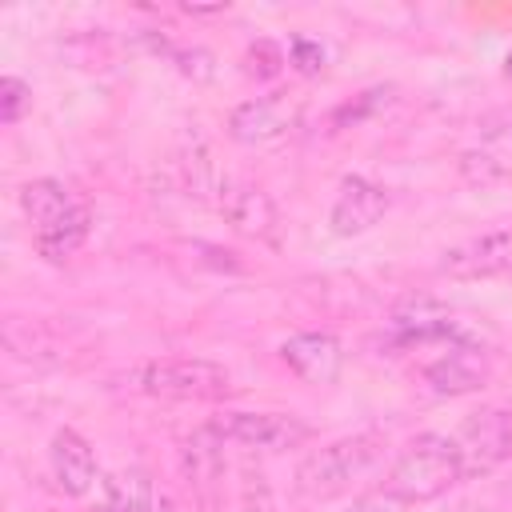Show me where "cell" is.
I'll use <instances>...</instances> for the list:
<instances>
[{"label":"cell","instance_id":"cell-18","mask_svg":"<svg viewBox=\"0 0 512 512\" xmlns=\"http://www.w3.org/2000/svg\"><path fill=\"white\" fill-rule=\"evenodd\" d=\"M84 240H88V208H84V204H80L76 212H68L64 220H56V224L32 232V244H36V252H40L48 264L72 260Z\"/></svg>","mask_w":512,"mask_h":512},{"label":"cell","instance_id":"cell-11","mask_svg":"<svg viewBox=\"0 0 512 512\" xmlns=\"http://www.w3.org/2000/svg\"><path fill=\"white\" fill-rule=\"evenodd\" d=\"M216 192H220L216 204H220L224 220H228L236 232L256 236V240H272V236H276L280 216H276V204H272V196H268L264 188L244 184V180H224Z\"/></svg>","mask_w":512,"mask_h":512},{"label":"cell","instance_id":"cell-21","mask_svg":"<svg viewBox=\"0 0 512 512\" xmlns=\"http://www.w3.org/2000/svg\"><path fill=\"white\" fill-rule=\"evenodd\" d=\"M280 68H284V52L272 40H256L244 56V72L256 80H272V76H280Z\"/></svg>","mask_w":512,"mask_h":512},{"label":"cell","instance_id":"cell-4","mask_svg":"<svg viewBox=\"0 0 512 512\" xmlns=\"http://www.w3.org/2000/svg\"><path fill=\"white\" fill-rule=\"evenodd\" d=\"M212 424L224 440L256 452H288L312 440V424L292 412H220L212 416Z\"/></svg>","mask_w":512,"mask_h":512},{"label":"cell","instance_id":"cell-5","mask_svg":"<svg viewBox=\"0 0 512 512\" xmlns=\"http://www.w3.org/2000/svg\"><path fill=\"white\" fill-rule=\"evenodd\" d=\"M456 448H460V460H464V476L492 472L512 452V408H480L460 428Z\"/></svg>","mask_w":512,"mask_h":512},{"label":"cell","instance_id":"cell-23","mask_svg":"<svg viewBox=\"0 0 512 512\" xmlns=\"http://www.w3.org/2000/svg\"><path fill=\"white\" fill-rule=\"evenodd\" d=\"M172 60H176V68L184 76H196V80H208L212 76V56L204 48H176Z\"/></svg>","mask_w":512,"mask_h":512},{"label":"cell","instance_id":"cell-8","mask_svg":"<svg viewBox=\"0 0 512 512\" xmlns=\"http://www.w3.org/2000/svg\"><path fill=\"white\" fill-rule=\"evenodd\" d=\"M384 212H388V192L380 184H372L368 176H344L328 224L336 236H364L384 220Z\"/></svg>","mask_w":512,"mask_h":512},{"label":"cell","instance_id":"cell-22","mask_svg":"<svg viewBox=\"0 0 512 512\" xmlns=\"http://www.w3.org/2000/svg\"><path fill=\"white\" fill-rule=\"evenodd\" d=\"M288 52H292V64H296V72H304V76H316V72L324 68V48H320L316 40H304V36H292V44H288Z\"/></svg>","mask_w":512,"mask_h":512},{"label":"cell","instance_id":"cell-17","mask_svg":"<svg viewBox=\"0 0 512 512\" xmlns=\"http://www.w3.org/2000/svg\"><path fill=\"white\" fill-rule=\"evenodd\" d=\"M20 208H24V216L32 220V232L36 228H48V224H56V220H64L68 212H76L80 204L72 200V192L60 184V180H28L24 188H20Z\"/></svg>","mask_w":512,"mask_h":512},{"label":"cell","instance_id":"cell-25","mask_svg":"<svg viewBox=\"0 0 512 512\" xmlns=\"http://www.w3.org/2000/svg\"><path fill=\"white\" fill-rule=\"evenodd\" d=\"M504 72H508V76H512V52H508V60H504Z\"/></svg>","mask_w":512,"mask_h":512},{"label":"cell","instance_id":"cell-14","mask_svg":"<svg viewBox=\"0 0 512 512\" xmlns=\"http://www.w3.org/2000/svg\"><path fill=\"white\" fill-rule=\"evenodd\" d=\"M48 460H52V476L56 484L68 492V496H84L96 480V452L92 444L76 432V428H60L52 436V448H48Z\"/></svg>","mask_w":512,"mask_h":512},{"label":"cell","instance_id":"cell-3","mask_svg":"<svg viewBox=\"0 0 512 512\" xmlns=\"http://www.w3.org/2000/svg\"><path fill=\"white\" fill-rule=\"evenodd\" d=\"M128 384L144 396H156V400H220L232 392L228 368L200 360V356L148 360V364L132 368Z\"/></svg>","mask_w":512,"mask_h":512},{"label":"cell","instance_id":"cell-9","mask_svg":"<svg viewBox=\"0 0 512 512\" xmlns=\"http://www.w3.org/2000/svg\"><path fill=\"white\" fill-rule=\"evenodd\" d=\"M488 372H492V364H488L484 348L460 340V344H448V352H440L436 360L424 364V384L436 396H464V392L484 388Z\"/></svg>","mask_w":512,"mask_h":512},{"label":"cell","instance_id":"cell-12","mask_svg":"<svg viewBox=\"0 0 512 512\" xmlns=\"http://www.w3.org/2000/svg\"><path fill=\"white\" fill-rule=\"evenodd\" d=\"M280 360L304 380V384H336L344 352L332 332H296L280 344Z\"/></svg>","mask_w":512,"mask_h":512},{"label":"cell","instance_id":"cell-10","mask_svg":"<svg viewBox=\"0 0 512 512\" xmlns=\"http://www.w3.org/2000/svg\"><path fill=\"white\" fill-rule=\"evenodd\" d=\"M460 176L476 188L484 184H500V180H512V112L492 120L480 140L472 148H464L460 156Z\"/></svg>","mask_w":512,"mask_h":512},{"label":"cell","instance_id":"cell-7","mask_svg":"<svg viewBox=\"0 0 512 512\" xmlns=\"http://www.w3.org/2000/svg\"><path fill=\"white\" fill-rule=\"evenodd\" d=\"M388 340L396 348H420V344H460L464 332L448 316V308L432 300H408L388 320Z\"/></svg>","mask_w":512,"mask_h":512},{"label":"cell","instance_id":"cell-15","mask_svg":"<svg viewBox=\"0 0 512 512\" xmlns=\"http://www.w3.org/2000/svg\"><path fill=\"white\" fill-rule=\"evenodd\" d=\"M224 436L216 432V424L208 420L204 428H196L188 440H184V448H180V468H184V476H188V484L192 488H212L216 480H220V472H224Z\"/></svg>","mask_w":512,"mask_h":512},{"label":"cell","instance_id":"cell-1","mask_svg":"<svg viewBox=\"0 0 512 512\" xmlns=\"http://www.w3.org/2000/svg\"><path fill=\"white\" fill-rule=\"evenodd\" d=\"M464 480V460L456 440L440 436V432H420L392 464L388 472V488L404 500V504H420V500H436L444 496L452 484Z\"/></svg>","mask_w":512,"mask_h":512},{"label":"cell","instance_id":"cell-6","mask_svg":"<svg viewBox=\"0 0 512 512\" xmlns=\"http://www.w3.org/2000/svg\"><path fill=\"white\" fill-rule=\"evenodd\" d=\"M292 124H296V100H288L284 92H268L232 108L228 136L236 144H272L284 132H292Z\"/></svg>","mask_w":512,"mask_h":512},{"label":"cell","instance_id":"cell-24","mask_svg":"<svg viewBox=\"0 0 512 512\" xmlns=\"http://www.w3.org/2000/svg\"><path fill=\"white\" fill-rule=\"evenodd\" d=\"M404 508V500L384 484V488H376V492H364L356 504H352V512H400Z\"/></svg>","mask_w":512,"mask_h":512},{"label":"cell","instance_id":"cell-2","mask_svg":"<svg viewBox=\"0 0 512 512\" xmlns=\"http://www.w3.org/2000/svg\"><path fill=\"white\" fill-rule=\"evenodd\" d=\"M380 452H384V436H376V432L332 440L304 456V464L296 472V488L308 500H332V496L348 492L360 476H368L376 468Z\"/></svg>","mask_w":512,"mask_h":512},{"label":"cell","instance_id":"cell-16","mask_svg":"<svg viewBox=\"0 0 512 512\" xmlns=\"http://www.w3.org/2000/svg\"><path fill=\"white\" fill-rule=\"evenodd\" d=\"M156 484L140 468H120L104 476V508L108 512H160Z\"/></svg>","mask_w":512,"mask_h":512},{"label":"cell","instance_id":"cell-20","mask_svg":"<svg viewBox=\"0 0 512 512\" xmlns=\"http://www.w3.org/2000/svg\"><path fill=\"white\" fill-rule=\"evenodd\" d=\"M32 108V88L20 76H4L0 80V124L12 128L24 120V112Z\"/></svg>","mask_w":512,"mask_h":512},{"label":"cell","instance_id":"cell-19","mask_svg":"<svg viewBox=\"0 0 512 512\" xmlns=\"http://www.w3.org/2000/svg\"><path fill=\"white\" fill-rule=\"evenodd\" d=\"M388 96H392V88H368V92H360L356 100L340 104V108L332 112V132H340V128H356L364 116H372L380 104H388Z\"/></svg>","mask_w":512,"mask_h":512},{"label":"cell","instance_id":"cell-13","mask_svg":"<svg viewBox=\"0 0 512 512\" xmlns=\"http://www.w3.org/2000/svg\"><path fill=\"white\" fill-rule=\"evenodd\" d=\"M504 268H512V232H484V236H472L440 256V272L452 280L496 276Z\"/></svg>","mask_w":512,"mask_h":512}]
</instances>
